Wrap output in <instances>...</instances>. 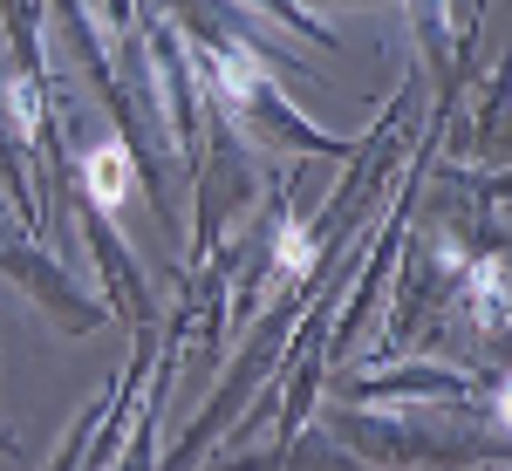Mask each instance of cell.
<instances>
[{"mask_svg":"<svg viewBox=\"0 0 512 471\" xmlns=\"http://www.w3.org/2000/svg\"><path fill=\"white\" fill-rule=\"evenodd\" d=\"M82 178H89V198H96V212H117L123 192H130V178H137V151L130 144H96L89 164H82Z\"/></svg>","mask_w":512,"mask_h":471,"instance_id":"6da1fadb","label":"cell"}]
</instances>
